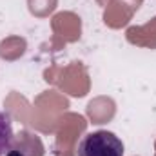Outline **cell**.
I'll list each match as a JSON object with an SVG mask.
<instances>
[{"instance_id":"obj_1","label":"cell","mask_w":156,"mask_h":156,"mask_svg":"<svg viewBox=\"0 0 156 156\" xmlns=\"http://www.w3.org/2000/svg\"><path fill=\"white\" fill-rule=\"evenodd\" d=\"M123 142L115 133L100 129L87 133L78 144V156H123Z\"/></svg>"},{"instance_id":"obj_2","label":"cell","mask_w":156,"mask_h":156,"mask_svg":"<svg viewBox=\"0 0 156 156\" xmlns=\"http://www.w3.org/2000/svg\"><path fill=\"white\" fill-rule=\"evenodd\" d=\"M45 147L44 142L37 133L29 129H22L18 134H15L5 156H44Z\"/></svg>"},{"instance_id":"obj_3","label":"cell","mask_w":156,"mask_h":156,"mask_svg":"<svg viewBox=\"0 0 156 156\" xmlns=\"http://www.w3.org/2000/svg\"><path fill=\"white\" fill-rule=\"evenodd\" d=\"M15 138L13 133V120L7 113L0 111V156H5L11 142Z\"/></svg>"}]
</instances>
